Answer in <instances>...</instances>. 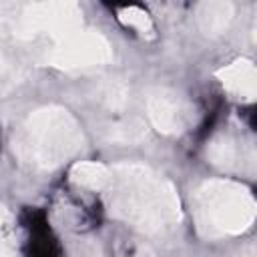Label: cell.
Masks as SVG:
<instances>
[{"mask_svg": "<svg viewBox=\"0 0 257 257\" xmlns=\"http://www.w3.org/2000/svg\"><path fill=\"white\" fill-rule=\"evenodd\" d=\"M151 122L165 135H179L189 124V106L173 90L155 88L147 96Z\"/></svg>", "mask_w": 257, "mask_h": 257, "instance_id": "5b68a950", "label": "cell"}, {"mask_svg": "<svg viewBox=\"0 0 257 257\" xmlns=\"http://www.w3.org/2000/svg\"><path fill=\"white\" fill-rule=\"evenodd\" d=\"M225 90L241 100H253L257 92V70L247 58H237L217 72Z\"/></svg>", "mask_w": 257, "mask_h": 257, "instance_id": "8992f818", "label": "cell"}, {"mask_svg": "<svg viewBox=\"0 0 257 257\" xmlns=\"http://www.w3.org/2000/svg\"><path fill=\"white\" fill-rule=\"evenodd\" d=\"M193 217L199 233L205 237L237 235L253 223L255 199L247 187L235 181H207L195 191Z\"/></svg>", "mask_w": 257, "mask_h": 257, "instance_id": "3957f363", "label": "cell"}, {"mask_svg": "<svg viewBox=\"0 0 257 257\" xmlns=\"http://www.w3.org/2000/svg\"><path fill=\"white\" fill-rule=\"evenodd\" d=\"M82 143L80 128L72 114L58 106L32 112L14 137V153L20 161L48 169L72 157Z\"/></svg>", "mask_w": 257, "mask_h": 257, "instance_id": "7a4b0ae2", "label": "cell"}, {"mask_svg": "<svg viewBox=\"0 0 257 257\" xmlns=\"http://www.w3.org/2000/svg\"><path fill=\"white\" fill-rule=\"evenodd\" d=\"M102 98L110 108H122L126 102V86L120 82H108L102 90Z\"/></svg>", "mask_w": 257, "mask_h": 257, "instance_id": "8fae6325", "label": "cell"}, {"mask_svg": "<svg viewBox=\"0 0 257 257\" xmlns=\"http://www.w3.org/2000/svg\"><path fill=\"white\" fill-rule=\"evenodd\" d=\"M112 211L135 227L157 233L179 221V199L169 181L143 165H116L110 171ZM106 185V187H108Z\"/></svg>", "mask_w": 257, "mask_h": 257, "instance_id": "6da1fadb", "label": "cell"}, {"mask_svg": "<svg viewBox=\"0 0 257 257\" xmlns=\"http://www.w3.org/2000/svg\"><path fill=\"white\" fill-rule=\"evenodd\" d=\"M209 159H211L215 165H225V167H229V165H233L235 159H237V149H235V145H233L231 141H227V139L215 141V143L211 145V149H209Z\"/></svg>", "mask_w": 257, "mask_h": 257, "instance_id": "30bf717a", "label": "cell"}, {"mask_svg": "<svg viewBox=\"0 0 257 257\" xmlns=\"http://www.w3.org/2000/svg\"><path fill=\"white\" fill-rule=\"evenodd\" d=\"M0 257H14V247L8 243H0Z\"/></svg>", "mask_w": 257, "mask_h": 257, "instance_id": "4fadbf2b", "label": "cell"}, {"mask_svg": "<svg viewBox=\"0 0 257 257\" xmlns=\"http://www.w3.org/2000/svg\"><path fill=\"white\" fill-rule=\"evenodd\" d=\"M110 58L112 50L98 32L74 30L58 40L50 56V62L62 68H82L108 62Z\"/></svg>", "mask_w": 257, "mask_h": 257, "instance_id": "277c9868", "label": "cell"}, {"mask_svg": "<svg viewBox=\"0 0 257 257\" xmlns=\"http://www.w3.org/2000/svg\"><path fill=\"white\" fill-rule=\"evenodd\" d=\"M16 80H18V64L0 52V90L4 86H12Z\"/></svg>", "mask_w": 257, "mask_h": 257, "instance_id": "7c38bea8", "label": "cell"}, {"mask_svg": "<svg viewBox=\"0 0 257 257\" xmlns=\"http://www.w3.org/2000/svg\"><path fill=\"white\" fill-rule=\"evenodd\" d=\"M6 217H8V213H6V209L0 205V225L4 223V219H6Z\"/></svg>", "mask_w": 257, "mask_h": 257, "instance_id": "5bb4252c", "label": "cell"}, {"mask_svg": "<svg viewBox=\"0 0 257 257\" xmlns=\"http://www.w3.org/2000/svg\"><path fill=\"white\" fill-rule=\"evenodd\" d=\"M70 177L74 183H78L86 189H104L110 179V169L100 163L80 161L70 169Z\"/></svg>", "mask_w": 257, "mask_h": 257, "instance_id": "ba28073f", "label": "cell"}, {"mask_svg": "<svg viewBox=\"0 0 257 257\" xmlns=\"http://www.w3.org/2000/svg\"><path fill=\"white\" fill-rule=\"evenodd\" d=\"M231 18H233V4L229 2H205L199 8V24L207 34L225 32Z\"/></svg>", "mask_w": 257, "mask_h": 257, "instance_id": "52a82bcc", "label": "cell"}, {"mask_svg": "<svg viewBox=\"0 0 257 257\" xmlns=\"http://www.w3.org/2000/svg\"><path fill=\"white\" fill-rule=\"evenodd\" d=\"M118 14H120V20H122L126 26L139 30L141 34H151V32H153L151 16H149L143 8H139V6H126V8H122Z\"/></svg>", "mask_w": 257, "mask_h": 257, "instance_id": "9c48e42d", "label": "cell"}]
</instances>
